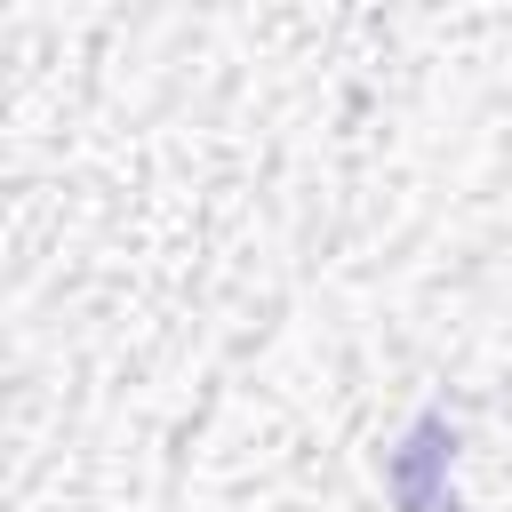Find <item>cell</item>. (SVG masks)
<instances>
[{"instance_id": "1", "label": "cell", "mask_w": 512, "mask_h": 512, "mask_svg": "<svg viewBox=\"0 0 512 512\" xmlns=\"http://www.w3.org/2000/svg\"><path fill=\"white\" fill-rule=\"evenodd\" d=\"M448 456H456V432H448L440 416H424V424H416V432L392 448V464H384V488L400 496V512H456Z\"/></svg>"}]
</instances>
